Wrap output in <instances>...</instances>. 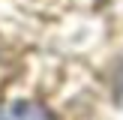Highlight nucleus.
<instances>
[{
	"label": "nucleus",
	"instance_id": "1",
	"mask_svg": "<svg viewBox=\"0 0 123 120\" xmlns=\"http://www.w3.org/2000/svg\"><path fill=\"white\" fill-rule=\"evenodd\" d=\"M0 120H51V114L36 102H0Z\"/></svg>",
	"mask_w": 123,
	"mask_h": 120
}]
</instances>
